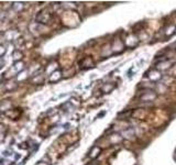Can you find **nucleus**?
<instances>
[{"instance_id":"9","label":"nucleus","mask_w":176,"mask_h":165,"mask_svg":"<svg viewBox=\"0 0 176 165\" xmlns=\"http://www.w3.org/2000/svg\"><path fill=\"white\" fill-rule=\"evenodd\" d=\"M21 58H22V53L20 51H15V53H13V60L20 62Z\"/></svg>"},{"instance_id":"1","label":"nucleus","mask_w":176,"mask_h":165,"mask_svg":"<svg viewBox=\"0 0 176 165\" xmlns=\"http://www.w3.org/2000/svg\"><path fill=\"white\" fill-rule=\"evenodd\" d=\"M173 65V62L170 60H161L160 63H157L155 65V70H157L158 72H162V70H166L169 68L172 67Z\"/></svg>"},{"instance_id":"10","label":"nucleus","mask_w":176,"mask_h":165,"mask_svg":"<svg viewBox=\"0 0 176 165\" xmlns=\"http://www.w3.org/2000/svg\"><path fill=\"white\" fill-rule=\"evenodd\" d=\"M5 53H6V49L3 48V45H0V58H2Z\"/></svg>"},{"instance_id":"6","label":"nucleus","mask_w":176,"mask_h":165,"mask_svg":"<svg viewBox=\"0 0 176 165\" xmlns=\"http://www.w3.org/2000/svg\"><path fill=\"white\" fill-rule=\"evenodd\" d=\"M100 152H101V150L98 148V146H93L90 153H89V156H90L91 159H96L99 155V153Z\"/></svg>"},{"instance_id":"2","label":"nucleus","mask_w":176,"mask_h":165,"mask_svg":"<svg viewBox=\"0 0 176 165\" xmlns=\"http://www.w3.org/2000/svg\"><path fill=\"white\" fill-rule=\"evenodd\" d=\"M35 20L38 21L39 23H48V21L51 20V15L46 10H43L38 13V15L35 18Z\"/></svg>"},{"instance_id":"4","label":"nucleus","mask_w":176,"mask_h":165,"mask_svg":"<svg viewBox=\"0 0 176 165\" xmlns=\"http://www.w3.org/2000/svg\"><path fill=\"white\" fill-rule=\"evenodd\" d=\"M95 66V63H94L93 58L87 56V57L83 58V61L81 62V68L83 70H87V68H91Z\"/></svg>"},{"instance_id":"3","label":"nucleus","mask_w":176,"mask_h":165,"mask_svg":"<svg viewBox=\"0 0 176 165\" xmlns=\"http://www.w3.org/2000/svg\"><path fill=\"white\" fill-rule=\"evenodd\" d=\"M155 98H156V94L154 93L153 90H148V91H144L141 95L140 100H142V101H152Z\"/></svg>"},{"instance_id":"8","label":"nucleus","mask_w":176,"mask_h":165,"mask_svg":"<svg viewBox=\"0 0 176 165\" xmlns=\"http://www.w3.org/2000/svg\"><path fill=\"white\" fill-rule=\"evenodd\" d=\"M123 134H124V138H128V139L131 137H133V134H134L133 129H132V128H129V129L123 131Z\"/></svg>"},{"instance_id":"5","label":"nucleus","mask_w":176,"mask_h":165,"mask_svg":"<svg viewBox=\"0 0 176 165\" xmlns=\"http://www.w3.org/2000/svg\"><path fill=\"white\" fill-rule=\"evenodd\" d=\"M62 73H61V70H56V72H54L52 74V76L50 77V82H57L58 79H61V77H62V75H61Z\"/></svg>"},{"instance_id":"7","label":"nucleus","mask_w":176,"mask_h":165,"mask_svg":"<svg viewBox=\"0 0 176 165\" xmlns=\"http://www.w3.org/2000/svg\"><path fill=\"white\" fill-rule=\"evenodd\" d=\"M116 88V86L115 85H110V84H106V85H103V87H101V91H103L105 94H108V93H110L111 90H113Z\"/></svg>"}]
</instances>
